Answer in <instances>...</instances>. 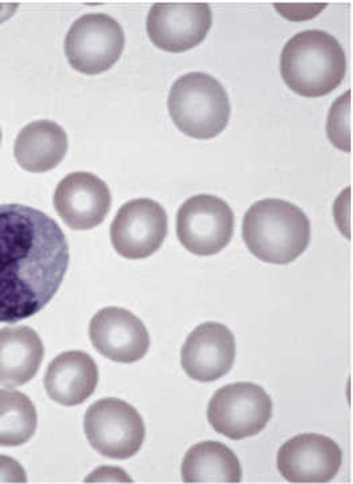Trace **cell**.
<instances>
[{
    "mask_svg": "<svg viewBox=\"0 0 353 484\" xmlns=\"http://www.w3.org/2000/svg\"><path fill=\"white\" fill-rule=\"evenodd\" d=\"M212 23V11L206 3H156L149 10L146 28L157 48L182 52L199 44Z\"/></svg>",
    "mask_w": 353,
    "mask_h": 484,
    "instance_id": "10",
    "label": "cell"
},
{
    "mask_svg": "<svg viewBox=\"0 0 353 484\" xmlns=\"http://www.w3.org/2000/svg\"><path fill=\"white\" fill-rule=\"evenodd\" d=\"M67 150L68 137L63 128L50 120H39L19 132L14 145V156L23 169L43 172L58 165Z\"/></svg>",
    "mask_w": 353,
    "mask_h": 484,
    "instance_id": "17",
    "label": "cell"
},
{
    "mask_svg": "<svg viewBox=\"0 0 353 484\" xmlns=\"http://www.w3.org/2000/svg\"><path fill=\"white\" fill-rule=\"evenodd\" d=\"M276 462L279 472L290 483H327L341 467L342 451L327 436L303 433L282 445L277 452Z\"/></svg>",
    "mask_w": 353,
    "mask_h": 484,
    "instance_id": "11",
    "label": "cell"
},
{
    "mask_svg": "<svg viewBox=\"0 0 353 484\" xmlns=\"http://www.w3.org/2000/svg\"><path fill=\"white\" fill-rule=\"evenodd\" d=\"M125 44L121 25L104 13H88L71 26L64 41L70 65L86 74H97L111 68L120 58Z\"/></svg>",
    "mask_w": 353,
    "mask_h": 484,
    "instance_id": "8",
    "label": "cell"
},
{
    "mask_svg": "<svg viewBox=\"0 0 353 484\" xmlns=\"http://www.w3.org/2000/svg\"><path fill=\"white\" fill-rule=\"evenodd\" d=\"M242 236L249 251L268 263L285 265L302 254L310 241V223L303 211L279 199H265L245 212Z\"/></svg>",
    "mask_w": 353,
    "mask_h": 484,
    "instance_id": "2",
    "label": "cell"
},
{
    "mask_svg": "<svg viewBox=\"0 0 353 484\" xmlns=\"http://www.w3.org/2000/svg\"><path fill=\"white\" fill-rule=\"evenodd\" d=\"M88 334L93 347L105 358L132 363L147 353L150 339L142 321L117 306L99 310L91 319Z\"/></svg>",
    "mask_w": 353,
    "mask_h": 484,
    "instance_id": "12",
    "label": "cell"
},
{
    "mask_svg": "<svg viewBox=\"0 0 353 484\" xmlns=\"http://www.w3.org/2000/svg\"><path fill=\"white\" fill-rule=\"evenodd\" d=\"M83 427L90 445L100 454L123 460L136 454L145 436L139 412L115 397L101 399L86 410Z\"/></svg>",
    "mask_w": 353,
    "mask_h": 484,
    "instance_id": "5",
    "label": "cell"
},
{
    "mask_svg": "<svg viewBox=\"0 0 353 484\" xmlns=\"http://www.w3.org/2000/svg\"><path fill=\"white\" fill-rule=\"evenodd\" d=\"M234 215L222 199L207 194L188 198L176 217V233L181 244L198 256L219 253L231 241Z\"/></svg>",
    "mask_w": 353,
    "mask_h": 484,
    "instance_id": "7",
    "label": "cell"
},
{
    "mask_svg": "<svg viewBox=\"0 0 353 484\" xmlns=\"http://www.w3.org/2000/svg\"><path fill=\"white\" fill-rule=\"evenodd\" d=\"M346 57L336 39L321 30H306L291 37L283 48L280 71L287 85L307 97L325 95L342 82Z\"/></svg>",
    "mask_w": 353,
    "mask_h": 484,
    "instance_id": "3",
    "label": "cell"
},
{
    "mask_svg": "<svg viewBox=\"0 0 353 484\" xmlns=\"http://www.w3.org/2000/svg\"><path fill=\"white\" fill-rule=\"evenodd\" d=\"M69 261L65 236L52 218L30 206L0 205V322L41 311L58 291Z\"/></svg>",
    "mask_w": 353,
    "mask_h": 484,
    "instance_id": "1",
    "label": "cell"
},
{
    "mask_svg": "<svg viewBox=\"0 0 353 484\" xmlns=\"http://www.w3.org/2000/svg\"><path fill=\"white\" fill-rule=\"evenodd\" d=\"M236 355L234 334L225 325L206 321L188 336L181 350V363L192 379L211 382L225 375Z\"/></svg>",
    "mask_w": 353,
    "mask_h": 484,
    "instance_id": "14",
    "label": "cell"
},
{
    "mask_svg": "<svg viewBox=\"0 0 353 484\" xmlns=\"http://www.w3.org/2000/svg\"><path fill=\"white\" fill-rule=\"evenodd\" d=\"M170 115L183 133L197 139H208L227 126L231 107L226 90L211 75L192 72L173 83L168 99Z\"/></svg>",
    "mask_w": 353,
    "mask_h": 484,
    "instance_id": "4",
    "label": "cell"
},
{
    "mask_svg": "<svg viewBox=\"0 0 353 484\" xmlns=\"http://www.w3.org/2000/svg\"><path fill=\"white\" fill-rule=\"evenodd\" d=\"M272 412L270 396L261 386L237 382L215 392L208 403L207 419L216 432L236 441L259 433Z\"/></svg>",
    "mask_w": 353,
    "mask_h": 484,
    "instance_id": "6",
    "label": "cell"
},
{
    "mask_svg": "<svg viewBox=\"0 0 353 484\" xmlns=\"http://www.w3.org/2000/svg\"><path fill=\"white\" fill-rule=\"evenodd\" d=\"M99 370L85 352L70 350L58 354L48 365L45 389L50 398L65 406L82 403L94 392Z\"/></svg>",
    "mask_w": 353,
    "mask_h": 484,
    "instance_id": "15",
    "label": "cell"
},
{
    "mask_svg": "<svg viewBox=\"0 0 353 484\" xmlns=\"http://www.w3.org/2000/svg\"><path fill=\"white\" fill-rule=\"evenodd\" d=\"M1 130H0V143H1Z\"/></svg>",
    "mask_w": 353,
    "mask_h": 484,
    "instance_id": "22",
    "label": "cell"
},
{
    "mask_svg": "<svg viewBox=\"0 0 353 484\" xmlns=\"http://www.w3.org/2000/svg\"><path fill=\"white\" fill-rule=\"evenodd\" d=\"M27 482L25 470L14 458L0 454V483H24Z\"/></svg>",
    "mask_w": 353,
    "mask_h": 484,
    "instance_id": "21",
    "label": "cell"
},
{
    "mask_svg": "<svg viewBox=\"0 0 353 484\" xmlns=\"http://www.w3.org/2000/svg\"><path fill=\"white\" fill-rule=\"evenodd\" d=\"M37 426V410L30 398L19 391L0 389V446L26 443Z\"/></svg>",
    "mask_w": 353,
    "mask_h": 484,
    "instance_id": "19",
    "label": "cell"
},
{
    "mask_svg": "<svg viewBox=\"0 0 353 484\" xmlns=\"http://www.w3.org/2000/svg\"><path fill=\"white\" fill-rule=\"evenodd\" d=\"M181 471L186 483H238L242 479L236 455L225 444L214 441L192 445L183 457Z\"/></svg>",
    "mask_w": 353,
    "mask_h": 484,
    "instance_id": "18",
    "label": "cell"
},
{
    "mask_svg": "<svg viewBox=\"0 0 353 484\" xmlns=\"http://www.w3.org/2000/svg\"><path fill=\"white\" fill-rule=\"evenodd\" d=\"M168 233L165 209L149 198L132 199L122 205L110 228L115 251L128 259L147 258L162 245Z\"/></svg>",
    "mask_w": 353,
    "mask_h": 484,
    "instance_id": "9",
    "label": "cell"
},
{
    "mask_svg": "<svg viewBox=\"0 0 353 484\" xmlns=\"http://www.w3.org/2000/svg\"><path fill=\"white\" fill-rule=\"evenodd\" d=\"M351 90H346L332 104L327 121V134L334 147L350 152Z\"/></svg>",
    "mask_w": 353,
    "mask_h": 484,
    "instance_id": "20",
    "label": "cell"
},
{
    "mask_svg": "<svg viewBox=\"0 0 353 484\" xmlns=\"http://www.w3.org/2000/svg\"><path fill=\"white\" fill-rule=\"evenodd\" d=\"M44 356L38 334L26 325L0 330V384L19 387L37 374Z\"/></svg>",
    "mask_w": 353,
    "mask_h": 484,
    "instance_id": "16",
    "label": "cell"
},
{
    "mask_svg": "<svg viewBox=\"0 0 353 484\" xmlns=\"http://www.w3.org/2000/svg\"><path fill=\"white\" fill-rule=\"evenodd\" d=\"M106 183L88 172L68 174L58 183L53 196L54 208L72 230H86L100 225L111 206Z\"/></svg>",
    "mask_w": 353,
    "mask_h": 484,
    "instance_id": "13",
    "label": "cell"
}]
</instances>
